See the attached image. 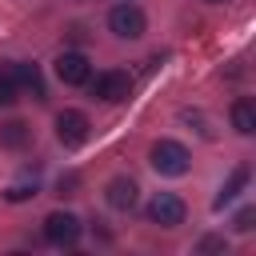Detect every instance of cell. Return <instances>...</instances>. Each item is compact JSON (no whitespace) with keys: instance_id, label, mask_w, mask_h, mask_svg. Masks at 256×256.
I'll use <instances>...</instances> for the list:
<instances>
[{"instance_id":"cell-6","label":"cell","mask_w":256,"mask_h":256,"mask_svg":"<svg viewBox=\"0 0 256 256\" xmlns=\"http://www.w3.org/2000/svg\"><path fill=\"white\" fill-rule=\"evenodd\" d=\"M184 200L180 196H172V192H160V196H152V204H148V220L152 224H160V228H176V224H184Z\"/></svg>"},{"instance_id":"cell-13","label":"cell","mask_w":256,"mask_h":256,"mask_svg":"<svg viewBox=\"0 0 256 256\" xmlns=\"http://www.w3.org/2000/svg\"><path fill=\"white\" fill-rule=\"evenodd\" d=\"M20 88H16V76H12V64H0V104H16Z\"/></svg>"},{"instance_id":"cell-17","label":"cell","mask_w":256,"mask_h":256,"mask_svg":"<svg viewBox=\"0 0 256 256\" xmlns=\"http://www.w3.org/2000/svg\"><path fill=\"white\" fill-rule=\"evenodd\" d=\"M72 188H76V176H60V196H72Z\"/></svg>"},{"instance_id":"cell-3","label":"cell","mask_w":256,"mask_h":256,"mask_svg":"<svg viewBox=\"0 0 256 256\" xmlns=\"http://www.w3.org/2000/svg\"><path fill=\"white\" fill-rule=\"evenodd\" d=\"M144 24H148L144 12H140L136 4H128V0L116 4V8L108 12V28H112L120 40H136V36H144Z\"/></svg>"},{"instance_id":"cell-7","label":"cell","mask_w":256,"mask_h":256,"mask_svg":"<svg viewBox=\"0 0 256 256\" xmlns=\"http://www.w3.org/2000/svg\"><path fill=\"white\" fill-rule=\"evenodd\" d=\"M56 76L64 80V84H88V76H92V68H88V56L84 52H60V60H56Z\"/></svg>"},{"instance_id":"cell-18","label":"cell","mask_w":256,"mask_h":256,"mask_svg":"<svg viewBox=\"0 0 256 256\" xmlns=\"http://www.w3.org/2000/svg\"><path fill=\"white\" fill-rule=\"evenodd\" d=\"M208 4H220V0H208Z\"/></svg>"},{"instance_id":"cell-10","label":"cell","mask_w":256,"mask_h":256,"mask_svg":"<svg viewBox=\"0 0 256 256\" xmlns=\"http://www.w3.org/2000/svg\"><path fill=\"white\" fill-rule=\"evenodd\" d=\"M232 128H236L240 136H252V132H256V104H252L248 96H240V100L232 104Z\"/></svg>"},{"instance_id":"cell-9","label":"cell","mask_w":256,"mask_h":256,"mask_svg":"<svg viewBox=\"0 0 256 256\" xmlns=\"http://www.w3.org/2000/svg\"><path fill=\"white\" fill-rule=\"evenodd\" d=\"M12 76H16V88L32 92L36 100H44V96H48V88H44V76H40V68H36V64H12Z\"/></svg>"},{"instance_id":"cell-16","label":"cell","mask_w":256,"mask_h":256,"mask_svg":"<svg viewBox=\"0 0 256 256\" xmlns=\"http://www.w3.org/2000/svg\"><path fill=\"white\" fill-rule=\"evenodd\" d=\"M200 252H224V240L220 236H204L200 240Z\"/></svg>"},{"instance_id":"cell-1","label":"cell","mask_w":256,"mask_h":256,"mask_svg":"<svg viewBox=\"0 0 256 256\" xmlns=\"http://www.w3.org/2000/svg\"><path fill=\"white\" fill-rule=\"evenodd\" d=\"M148 164H152L160 176H184L188 164H192V156H188V148H184L180 140H156V144L148 148Z\"/></svg>"},{"instance_id":"cell-14","label":"cell","mask_w":256,"mask_h":256,"mask_svg":"<svg viewBox=\"0 0 256 256\" xmlns=\"http://www.w3.org/2000/svg\"><path fill=\"white\" fill-rule=\"evenodd\" d=\"M4 196H8L12 204H20V200H28V196H36V180H32V184H12V188H8Z\"/></svg>"},{"instance_id":"cell-2","label":"cell","mask_w":256,"mask_h":256,"mask_svg":"<svg viewBox=\"0 0 256 256\" xmlns=\"http://www.w3.org/2000/svg\"><path fill=\"white\" fill-rule=\"evenodd\" d=\"M88 84H92V96H96V100H108V104H120V100H128V96H132V76H128V72H120V68L100 72L96 80L88 76Z\"/></svg>"},{"instance_id":"cell-11","label":"cell","mask_w":256,"mask_h":256,"mask_svg":"<svg viewBox=\"0 0 256 256\" xmlns=\"http://www.w3.org/2000/svg\"><path fill=\"white\" fill-rule=\"evenodd\" d=\"M244 184H248V168L240 164V168H232V176L224 180V188L216 192V200H212V208H224V204H232L240 192H244Z\"/></svg>"},{"instance_id":"cell-15","label":"cell","mask_w":256,"mask_h":256,"mask_svg":"<svg viewBox=\"0 0 256 256\" xmlns=\"http://www.w3.org/2000/svg\"><path fill=\"white\" fill-rule=\"evenodd\" d=\"M252 220H256V212H252V208H240V212H236V220H232V228H236V232H248V228H252Z\"/></svg>"},{"instance_id":"cell-12","label":"cell","mask_w":256,"mask_h":256,"mask_svg":"<svg viewBox=\"0 0 256 256\" xmlns=\"http://www.w3.org/2000/svg\"><path fill=\"white\" fill-rule=\"evenodd\" d=\"M0 144H4V148H24V144H28V124H24V120L0 124Z\"/></svg>"},{"instance_id":"cell-4","label":"cell","mask_w":256,"mask_h":256,"mask_svg":"<svg viewBox=\"0 0 256 256\" xmlns=\"http://www.w3.org/2000/svg\"><path fill=\"white\" fill-rule=\"evenodd\" d=\"M88 116L84 112H76V108H64L60 116H56V140L64 144V148H80L84 140H88Z\"/></svg>"},{"instance_id":"cell-8","label":"cell","mask_w":256,"mask_h":256,"mask_svg":"<svg viewBox=\"0 0 256 256\" xmlns=\"http://www.w3.org/2000/svg\"><path fill=\"white\" fill-rule=\"evenodd\" d=\"M136 180H128V176H116V180H108V188H104V196H108V204L116 208V212H128V208H136Z\"/></svg>"},{"instance_id":"cell-5","label":"cell","mask_w":256,"mask_h":256,"mask_svg":"<svg viewBox=\"0 0 256 256\" xmlns=\"http://www.w3.org/2000/svg\"><path fill=\"white\" fill-rule=\"evenodd\" d=\"M44 240L56 244V248H72V244L80 240V220H76L72 212H52V216L44 220Z\"/></svg>"}]
</instances>
